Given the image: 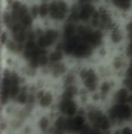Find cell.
I'll use <instances>...</instances> for the list:
<instances>
[{
  "label": "cell",
  "instance_id": "19",
  "mask_svg": "<svg viewBox=\"0 0 132 134\" xmlns=\"http://www.w3.org/2000/svg\"><path fill=\"white\" fill-rule=\"evenodd\" d=\"M126 87L129 89V91H132V63L129 64V67H128V72H126Z\"/></svg>",
  "mask_w": 132,
  "mask_h": 134
},
{
  "label": "cell",
  "instance_id": "15",
  "mask_svg": "<svg viewBox=\"0 0 132 134\" xmlns=\"http://www.w3.org/2000/svg\"><path fill=\"white\" fill-rule=\"evenodd\" d=\"M37 103L42 108H50L53 104V95L48 91H40L39 95H37Z\"/></svg>",
  "mask_w": 132,
  "mask_h": 134
},
{
  "label": "cell",
  "instance_id": "18",
  "mask_svg": "<svg viewBox=\"0 0 132 134\" xmlns=\"http://www.w3.org/2000/svg\"><path fill=\"white\" fill-rule=\"evenodd\" d=\"M79 134H104V133H101V131L97 130L95 126H92V125H87V123H86V126L79 131Z\"/></svg>",
  "mask_w": 132,
  "mask_h": 134
},
{
  "label": "cell",
  "instance_id": "16",
  "mask_svg": "<svg viewBox=\"0 0 132 134\" xmlns=\"http://www.w3.org/2000/svg\"><path fill=\"white\" fill-rule=\"evenodd\" d=\"M129 97H131V91L128 87H121L117 91L115 94V101H121V103H129Z\"/></svg>",
  "mask_w": 132,
  "mask_h": 134
},
{
  "label": "cell",
  "instance_id": "4",
  "mask_svg": "<svg viewBox=\"0 0 132 134\" xmlns=\"http://www.w3.org/2000/svg\"><path fill=\"white\" fill-rule=\"evenodd\" d=\"M71 6L67 0H50L48 2V19L53 22L68 20Z\"/></svg>",
  "mask_w": 132,
  "mask_h": 134
},
{
  "label": "cell",
  "instance_id": "17",
  "mask_svg": "<svg viewBox=\"0 0 132 134\" xmlns=\"http://www.w3.org/2000/svg\"><path fill=\"white\" fill-rule=\"evenodd\" d=\"M50 72H51L55 76H62V75L65 73V66H64V63H62V61H59V63H51V64H50Z\"/></svg>",
  "mask_w": 132,
  "mask_h": 134
},
{
  "label": "cell",
  "instance_id": "21",
  "mask_svg": "<svg viewBox=\"0 0 132 134\" xmlns=\"http://www.w3.org/2000/svg\"><path fill=\"white\" fill-rule=\"evenodd\" d=\"M117 134H132V128L131 126H123V128L118 130V133Z\"/></svg>",
  "mask_w": 132,
  "mask_h": 134
},
{
  "label": "cell",
  "instance_id": "10",
  "mask_svg": "<svg viewBox=\"0 0 132 134\" xmlns=\"http://www.w3.org/2000/svg\"><path fill=\"white\" fill-rule=\"evenodd\" d=\"M87 123V117H84V114L76 112L75 115L68 117V130L70 134H79V131L86 126Z\"/></svg>",
  "mask_w": 132,
  "mask_h": 134
},
{
  "label": "cell",
  "instance_id": "12",
  "mask_svg": "<svg viewBox=\"0 0 132 134\" xmlns=\"http://www.w3.org/2000/svg\"><path fill=\"white\" fill-rule=\"evenodd\" d=\"M51 134H70L68 130V117L61 115L59 119H56V122L51 126Z\"/></svg>",
  "mask_w": 132,
  "mask_h": 134
},
{
  "label": "cell",
  "instance_id": "3",
  "mask_svg": "<svg viewBox=\"0 0 132 134\" xmlns=\"http://www.w3.org/2000/svg\"><path fill=\"white\" fill-rule=\"evenodd\" d=\"M95 11H97V8H95L93 3H81V2H78L71 8V11H70L68 22H75V24H90Z\"/></svg>",
  "mask_w": 132,
  "mask_h": 134
},
{
  "label": "cell",
  "instance_id": "20",
  "mask_svg": "<svg viewBox=\"0 0 132 134\" xmlns=\"http://www.w3.org/2000/svg\"><path fill=\"white\" fill-rule=\"evenodd\" d=\"M109 89H110V84H109V83H104V84H101V86H99V91H101V94H103V95H106V94L109 92Z\"/></svg>",
  "mask_w": 132,
  "mask_h": 134
},
{
  "label": "cell",
  "instance_id": "8",
  "mask_svg": "<svg viewBox=\"0 0 132 134\" xmlns=\"http://www.w3.org/2000/svg\"><path fill=\"white\" fill-rule=\"evenodd\" d=\"M90 25L95 27V28H98V30H101V31H104V30H109L113 25V20H112V16H110V13L107 9H104V8H99L98 9L97 8L95 14L92 17Z\"/></svg>",
  "mask_w": 132,
  "mask_h": 134
},
{
  "label": "cell",
  "instance_id": "7",
  "mask_svg": "<svg viewBox=\"0 0 132 134\" xmlns=\"http://www.w3.org/2000/svg\"><path fill=\"white\" fill-rule=\"evenodd\" d=\"M59 37H62V34L59 33L56 28H45V30H40L36 34V42H37L39 47L47 50L50 47H55L58 44Z\"/></svg>",
  "mask_w": 132,
  "mask_h": 134
},
{
  "label": "cell",
  "instance_id": "13",
  "mask_svg": "<svg viewBox=\"0 0 132 134\" xmlns=\"http://www.w3.org/2000/svg\"><path fill=\"white\" fill-rule=\"evenodd\" d=\"M107 31H109V37H110V42H112V44L118 45V44H121V42H123V37H124V33H126V31H123L118 25H115V24H113Z\"/></svg>",
  "mask_w": 132,
  "mask_h": 134
},
{
  "label": "cell",
  "instance_id": "2",
  "mask_svg": "<svg viewBox=\"0 0 132 134\" xmlns=\"http://www.w3.org/2000/svg\"><path fill=\"white\" fill-rule=\"evenodd\" d=\"M20 76L14 70H5L2 81V101L6 103L9 98H17L20 92Z\"/></svg>",
  "mask_w": 132,
  "mask_h": 134
},
{
  "label": "cell",
  "instance_id": "6",
  "mask_svg": "<svg viewBox=\"0 0 132 134\" xmlns=\"http://www.w3.org/2000/svg\"><path fill=\"white\" fill-rule=\"evenodd\" d=\"M109 117L113 123H123L132 119V108L129 103H121L115 101V104L110 106L109 109Z\"/></svg>",
  "mask_w": 132,
  "mask_h": 134
},
{
  "label": "cell",
  "instance_id": "14",
  "mask_svg": "<svg viewBox=\"0 0 132 134\" xmlns=\"http://www.w3.org/2000/svg\"><path fill=\"white\" fill-rule=\"evenodd\" d=\"M110 5L120 13H129L132 8V0H110Z\"/></svg>",
  "mask_w": 132,
  "mask_h": 134
},
{
  "label": "cell",
  "instance_id": "1",
  "mask_svg": "<svg viewBox=\"0 0 132 134\" xmlns=\"http://www.w3.org/2000/svg\"><path fill=\"white\" fill-rule=\"evenodd\" d=\"M59 48L65 55L75 58V59H87L93 53V48L87 42H84L78 33L73 34V36L62 37V42H61V47Z\"/></svg>",
  "mask_w": 132,
  "mask_h": 134
},
{
  "label": "cell",
  "instance_id": "11",
  "mask_svg": "<svg viewBox=\"0 0 132 134\" xmlns=\"http://www.w3.org/2000/svg\"><path fill=\"white\" fill-rule=\"evenodd\" d=\"M58 108H59V112H61L62 115H67V117H71V115H75V114L78 112V104H76L75 98L61 97Z\"/></svg>",
  "mask_w": 132,
  "mask_h": 134
},
{
  "label": "cell",
  "instance_id": "22",
  "mask_svg": "<svg viewBox=\"0 0 132 134\" xmlns=\"http://www.w3.org/2000/svg\"><path fill=\"white\" fill-rule=\"evenodd\" d=\"M78 2H81V3H97L98 0H78Z\"/></svg>",
  "mask_w": 132,
  "mask_h": 134
},
{
  "label": "cell",
  "instance_id": "5",
  "mask_svg": "<svg viewBox=\"0 0 132 134\" xmlns=\"http://www.w3.org/2000/svg\"><path fill=\"white\" fill-rule=\"evenodd\" d=\"M86 117H87L89 123L92 126H95L97 130H99L101 133H109L110 125H112V120H110L109 114H104L99 109H89Z\"/></svg>",
  "mask_w": 132,
  "mask_h": 134
},
{
  "label": "cell",
  "instance_id": "9",
  "mask_svg": "<svg viewBox=\"0 0 132 134\" xmlns=\"http://www.w3.org/2000/svg\"><path fill=\"white\" fill-rule=\"evenodd\" d=\"M79 80H81L84 89L89 91V92H95L99 86L98 75L93 69H82L81 73H79Z\"/></svg>",
  "mask_w": 132,
  "mask_h": 134
}]
</instances>
